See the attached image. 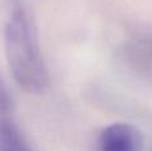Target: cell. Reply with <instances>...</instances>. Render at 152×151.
Here are the masks:
<instances>
[{"label": "cell", "mask_w": 152, "mask_h": 151, "mask_svg": "<svg viewBox=\"0 0 152 151\" xmlns=\"http://www.w3.org/2000/svg\"><path fill=\"white\" fill-rule=\"evenodd\" d=\"M97 149L99 151H143L142 133L131 123H112L100 133Z\"/></svg>", "instance_id": "2"}, {"label": "cell", "mask_w": 152, "mask_h": 151, "mask_svg": "<svg viewBox=\"0 0 152 151\" xmlns=\"http://www.w3.org/2000/svg\"><path fill=\"white\" fill-rule=\"evenodd\" d=\"M0 151H32L11 115L0 117Z\"/></svg>", "instance_id": "3"}, {"label": "cell", "mask_w": 152, "mask_h": 151, "mask_svg": "<svg viewBox=\"0 0 152 151\" xmlns=\"http://www.w3.org/2000/svg\"><path fill=\"white\" fill-rule=\"evenodd\" d=\"M131 56H134L136 64L143 70L152 71V40L140 39L134 43V50L131 48Z\"/></svg>", "instance_id": "4"}, {"label": "cell", "mask_w": 152, "mask_h": 151, "mask_svg": "<svg viewBox=\"0 0 152 151\" xmlns=\"http://www.w3.org/2000/svg\"><path fill=\"white\" fill-rule=\"evenodd\" d=\"M3 39L7 63L16 84L28 94H43L50 86L48 70L35 21L20 0L5 1Z\"/></svg>", "instance_id": "1"}, {"label": "cell", "mask_w": 152, "mask_h": 151, "mask_svg": "<svg viewBox=\"0 0 152 151\" xmlns=\"http://www.w3.org/2000/svg\"><path fill=\"white\" fill-rule=\"evenodd\" d=\"M13 102L11 98V94L8 91V87L0 74V117H7L12 115Z\"/></svg>", "instance_id": "5"}]
</instances>
